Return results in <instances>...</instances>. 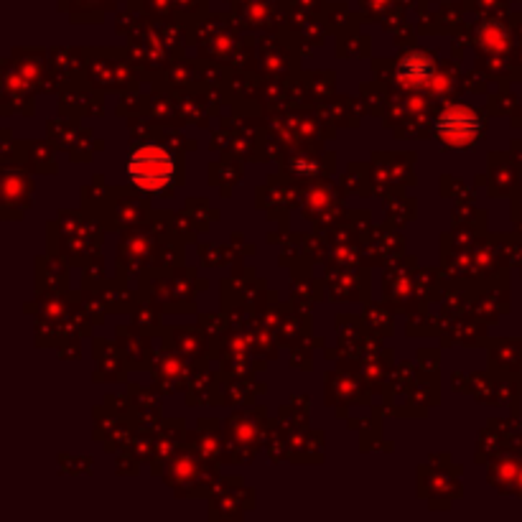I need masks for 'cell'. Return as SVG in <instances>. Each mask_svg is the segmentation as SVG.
Wrapping results in <instances>:
<instances>
[{
    "label": "cell",
    "mask_w": 522,
    "mask_h": 522,
    "mask_svg": "<svg viewBox=\"0 0 522 522\" xmlns=\"http://www.w3.org/2000/svg\"><path fill=\"white\" fill-rule=\"evenodd\" d=\"M176 163L174 156L163 146L146 143L135 148L128 161V176L138 189L143 191H161L174 181Z\"/></svg>",
    "instance_id": "obj_1"
},
{
    "label": "cell",
    "mask_w": 522,
    "mask_h": 522,
    "mask_svg": "<svg viewBox=\"0 0 522 522\" xmlns=\"http://www.w3.org/2000/svg\"><path fill=\"white\" fill-rule=\"evenodd\" d=\"M433 133L446 146H469L482 133V120H479V115L474 113L472 107L454 105L438 115L436 123H433Z\"/></svg>",
    "instance_id": "obj_2"
},
{
    "label": "cell",
    "mask_w": 522,
    "mask_h": 522,
    "mask_svg": "<svg viewBox=\"0 0 522 522\" xmlns=\"http://www.w3.org/2000/svg\"><path fill=\"white\" fill-rule=\"evenodd\" d=\"M433 72H436V69H433V59L428 57V54H423V51H410V54H405L398 62L395 77H398V82L405 90H418V87L431 82Z\"/></svg>",
    "instance_id": "obj_3"
}]
</instances>
